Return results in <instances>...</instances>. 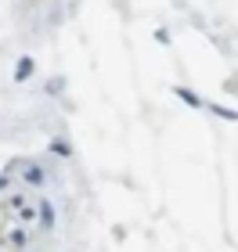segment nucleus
Wrapping results in <instances>:
<instances>
[{
    "label": "nucleus",
    "mask_w": 238,
    "mask_h": 252,
    "mask_svg": "<svg viewBox=\"0 0 238 252\" xmlns=\"http://www.w3.org/2000/svg\"><path fill=\"white\" fill-rule=\"evenodd\" d=\"M36 205H40L36 216H40V223H43V231H51L54 220H58V216H54V205H51V202H36Z\"/></svg>",
    "instance_id": "nucleus-1"
},
{
    "label": "nucleus",
    "mask_w": 238,
    "mask_h": 252,
    "mask_svg": "<svg viewBox=\"0 0 238 252\" xmlns=\"http://www.w3.org/2000/svg\"><path fill=\"white\" fill-rule=\"evenodd\" d=\"M43 180H47V173L40 166H26V184L29 188H43Z\"/></svg>",
    "instance_id": "nucleus-2"
},
{
    "label": "nucleus",
    "mask_w": 238,
    "mask_h": 252,
    "mask_svg": "<svg viewBox=\"0 0 238 252\" xmlns=\"http://www.w3.org/2000/svg\"><path fill=\"white\" fill-rule=\"evenodd\" d=\"M7 234V242L15 245V249H26L29 245V231H22V227H15V231H4Z\"/></svg>",
    "instance_id": "nucleus-3"
},
{
    "label": "nucleus",
    "mask_w": 238,
    "mask_h": 252,
    "mask_svg": "<svg viewBox=\"0 0 238 252\" xmlns=\"http://www.w3.org/2000/svg\"><path fill=\"white\" fill-rule=\"evenodd\" d=\"M29 76H33V58H22L18 68H15V83H26Z\"/></svg>",
    "instance_id": "nucleus-4"
},
{
    "label": "nucleus",
    "mask_w": 238,
    "mask_h": 252,
    "mask_svg": "<svg viewBox=\"0 0 238 252\" xmlns=\"http://www.w3.org/2000/svg\"><path fill=\"white\" fill-rule=\"evenodd\" d=\"M177 97L184 101V105H191V108H199V105H202L199 94H195V90H188V87H177Z\"/></svg>",
    "instance_id": "nucleus-5"
},
{
    "label": "nucleus",
    "mask_w": 238,
    "mask_h": 252,
    "mask_svg": "<svg viewBox=\"0 0 238 252\" xmlns=\"http://www.w3.org/2000/svg\"><path fill=\"white\" fill-rule=\"evenodd\" d=\"M22 205H29L26 194H11V198H7V209H22Z\"/></svg>",
    "instance_id": "nucleus-6"
},
{
    "label": "nucleus",
    "mask_w": 238,
    "mask_h": 252,
    "mask_svg": "<svg viewBox=\"0 0 238 252\" xmlns=\"http://www.w3.org/2000/svg\"><path fill=\"white\" fill-rule=\"evenodd\" d=\"M51 148H54V155H62V158H65V155H72V148L65 144V141H54Z\"/></svg>",
    "instance_id": "nucleus-7"
},
{
    "label": "nucleus",
    "mask_w": 238,
    "mask_h": 252,
    "mask_svg": "<svg viewBox=\"0 0 238 252\" xmlns=\"http://www.w3.org/2000/svg\"><path fill=\"white\" fill-rule=\"evenodd\" d=\"M47 94H62V79H51V83H47Z\"/></svg>",
    "instance_id": "nucleus-8"
},
{
    "label": "nucleus",
    "mask_w": 238,
    "mask_h": 252,
    "mask_svg": "<svg viewBox=\"0 0 238 252\" xmlns=\"http://www.w3.org/2000/svg\"><path fill=\"white\" fill-rule=\"evenodd\" d=\"M213 112H217L220 119H235V108H213Z\"/></svg>",
    "instance_id": "nucleus-9"
},
{
    "label": "nucleus",
    "mask_w": 238,
    "mask_h": 252,
    "mask_svg": "<svg viewBox=\"0 0 238 252\" xmlns=\"http://www.w3.org/2000/svg\"><path fill=\"white\" fill-rule=\"evenodd\" d=\"M7 184H11V177H0V191H4Z\"/></svg>",
    "instance_id": "nucleus-10"
}]
</instances>
